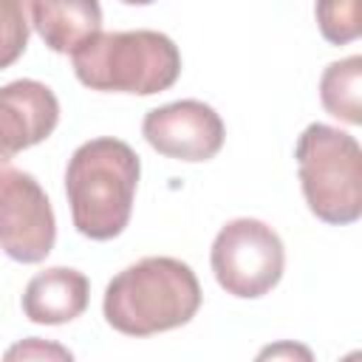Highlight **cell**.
<instances>
[{
  "label": "cell",
  "instance_id": "16",
  "mask_svg": "<svg viewBox=\"0 0 362 362\" xmlns=\"http://www.w3.org/2000/svg\"><path fill=\"white\" fill-rule=\"evenodd\" d=\"M122 3H127V6H150L156 0H122Z\"/></svg>",
  "mask_w": 362,
  "mask_h": 362
},
{
  "label": "cell",
  "instance_id": "3",
  "mask_svg": "<svg viewBox=\"0 0 362 362\" xmlns=\"http://www.w3.org/2000/svg\"><path fill=\"white\" fill-rule=\"evenodd\" d=\"M74 74L90 90L150 96L175 85L178 45L161 31H99L74 54Z\"/></svg>",
  "mask_w": 362,
  "mask_h": 362
},
{
  "label": "cell",
  "instance_id": "2",
  "mask_svg": "<svg viewBox=\"0 0 362 362\" xmlns=\"http://www.w3.org/2000/svg\"><path fill=\"white\" fill-rule=\"evenodd\" d=\"M139 156L119 139H90L79 144L65 170V195L79 235L90 240H110L124 232L136 184Z\"/></svg>",
  "mask_w": 362,
  "mask_h": 362
},
{
  "label": "cell",
  "instance_id": "6",
  "mask_svg": "<svg viewBox=\"0 0 362 362\" xmlns=\"http://www.w3.org/2000/svg\"><path fill=\"white\" fill-rule=\"evenodd\" d=\"M54 240L57 221L40 181L0 164V249L17 263H40L51 255Z\"/></svg>",
  "mask_w": 362,
  "mask_h": 362
},
{
  "label": "cell",
  "instance_id": "11",
  "mask_svg": "<svg viewBox=\"0 0 362 362\" xmlns=\"http://www.w3.org/2000/svg\"><path fill=\"white\" fill-rule=\"evenodd\" d=\"M322 107L348 124H362V57L331 62L320 76Z\"/></svg>",
  "mask_w": 362,
  "mask_h": 362
},
{
  "label": "cell",
  "instance_id": "5",
  "mask_svg": "<svg viewBox=\"0 0 362 362\" xmlns=\"http://www.w3.org/2000/svg\"><path fill=\"white\" fill-rule=\"evenodd\" d=\"M209 260L215 280L226 294L255 300L280 283L286 252L280 235L269 223L257 218H235L215 235Z\"/></svg>",
  "mask_w": 362,
  "mask_h": 362
},
{
  "label": "cell",
  "instance_id": "15",
  "mask_svg": "<svg viewBox=\"0 0 362 362\" xmlns=\"http://www.w3.org/2000/svg\"><path fill=\"white\" fill-rule=\"evenodd\" d=\"M277 359V356H303V359H311V351L308 348H300V345H274V348H266L260 351V359Z\"/></svg>",
  "mask_w": 362,
  "mask_h": 362
},
{
  "label": "cell",
  "instance_id": "4",
  "mask_svg": "<svg viewBox=\"0 0 362 362\" xmlns=\"http://www.w3.org/2000/svg\"><path fill=\"white\" fill-rule=\"evenodd\" d=\"M300 187L308 209L334 226L362 215V150L359 141L331 124H308L294 147Z\"/></svg>",
  "mask_w": 362,
  "mask_h": 362
},
{
  "label": "cell",
  "instance_id": "13",
  "mask_svg": "<svg viewBox=\"0 0 362 362\" xmlns=\"http://www.w3.org/2000/svg\"><path fill=\"white\" fill-rule=\"evenodd\" d=\"M320 34L331 45H348L362 34L359 0H317L314 6Z\"/></svg>",
  "mask_w": 362,
  "mask_h": 362
},
{
  "label": "cell",
  "instance_id": "9",
  "mask_svg": "<svg viewBox=\"0 0 362 362\" xmlns=\"http://www.w3.org/2000/svg\"><path fill=\"white\" fill-rule=\"evenodd\" d=\"M90 283L82 272L54 266L34 274L23 291V314L37 325H62L88 308Z\"/></svg>",
  "mask_w": 362,
  "mask_h": 362
},
{
  "label": "cell",
  "instance_id": "8",
  "mask_svg": "<svg viewBox=\"0 0 362 362\" xmlns=\"http://www.w3.org/2000/svg\"><path fill=\"white\" fill-rule=\"evenodd\" d=\"M59 122L54 90L37 79H14L0 88V164L48 139Z\"/></svg>",
  "mask_w": 362,
  "mask_h": 362
},
{
  "label": "cell",
  "instance_id": "7",
  "mask_svg": "<svg viewBox=\"0 0 362 362\" xmlns=\"http://www.w3.org/2000/svg\"><path fill=\"white\" fill-rule=\"evenodd\" d=\"M147 144L178 161H209L223 147V122L206 102L181 99L150 110L141 122Z\"/></svg>",
  "mask_w": 362,
  "mask_h": 362
},
{
  "label": "cell",
  "instance_id": "10",
  "mask_svg": "<svg viewBox=\"0 0 362 362\" xmlns=\"http://www.w3.org/2000/svg\"><path fill=\"white\" fill-rule=\"evenodd\" d=\"M31 23L57 54H74L102 31L99 0H31Z\"/></svg>",
  "mask_w": 362,
  "mask_h": 362
},
{
  "label": "cell",
  "instance_id": "1",
  "mask_svg": "<svg viewBox=\"0 0 362 362\" xmlns=\"http://www.w3.org/2000/svg\"><path fill=\"white\" fill-rule=\"evenodd\" d=\"M201 308L195 272L175 257H141L105 288V320L127 337H153L187 325Z\"/></svg>",
  "mask_w": 362,
  "mask_h": 362
},
{
  "label": "cell",
  "instance_id": "12",
  "mask_svg": "<svg viewBox=\"0 0 362 362\" xmlns=\"http://www.w3.org/2000/svg\"><path fill=\"white\" fill-rule=\"evenodd\" d=\"M31 31V0H0V71L14 65Z\"/></svg>",
  "mask_w": 362,
  "mask_h": 362
},
{
  "label": "cell",
  "instance_id": "14",
  "mask_svg": "<svg viewBox=\"0 0 362 362\" xmlns=\"http://www.w3.org/2000/svg\"><path fill=\"white\" fill-rule=\"evenodd\" d=\"M6 359H71V351L31 337V339H25V342L8 348V351H6Z\"/></svg>",
  "mask_w": 362,
  "mask_h": 362
}]
</instances>
